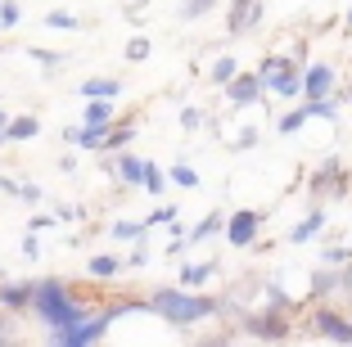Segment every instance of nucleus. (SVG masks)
I'll return each mask as SVG.
<instances>
[{
	"label": "nucleus",
	"instance_id": "nucleus-12",
	"mask_svg": "<svg viewBox=\"0 0 352 347\" xmlns=\"http://www.w3.org/2000/svg\"><path fill=\"white\" fill-rule=\"evenodd\" d=\"M321 225H325V212H321V208H311V212L289 230V244H307V239H316V235H321Z\"/></svg>",
	"mask_w": 352,
	"mask_h": 347
},
{
	"label": "nucleus",
	"instance_id": "nucleus-17",
	"mask_svg": "<svg viewBox=\"0 0 352 347\" xmlns=\"http://www.w3.org/2000/svg\"><path fill=\"white\" fill-rule=\"evenodd\" d=\"M122 257H113V253H100V257H95V262H91V276L95 280H113L118 276V271H122Z\"/></svg>",
	"mask_w": 352,
	"mask_h": 347
},
{
	"label": "nucleus",
	"instance_id": "nucleus-18",
	"mask_svg": "<svg viewBox=\"0 0 352 347\" xmlns=\"http://www.w3.org/2000/svg\"><path fill=\"white\" fill-rule=\"evenodd\" d=\"M221 225H226V216H221V212H208L204 221H199L195 230H190V244H199V239H208V235H217Z\"/></svg>",
	"mask_w": 352,
	"mask_h": 347
},
{
	"label": "nucleus",
	"instance_id": "nucleus-34",
	"mask_svg": "<svg viewBox=\"0 0 352 347\" xmlns=\"http://www.w3.org/2000/svg\"><path fill=\"white\" fill-rule=\"evenodd\" d=\"M195 347H230V334H212V338H199Z\"/></svg>",
	"mask_w": 352,
	"mask_h": 347
},
{
	"label": "nucleus",
	"instance_id": "nucleus-11",
	"mask_svg": "<svg viewBox=\"0 0 352 347\" xmlns=\"http://www.w3.org/2000/svg\"><path fill=\"white\" fill-rule=\"evenodd\" d=\"M258 19H262V0H235L230 19H226V32L230 36H244L249 27H258Z\"/></svg>",
	"mask_w": 352,
	"mask_h": 347
},
{
	"label": "nucleus",
	"instance_id": "nucleus-2",
	"mask_svg": "<svg viewBox=\"0 0 352 347\" xmlns=\"http://www.w3.org/2000/svg\"><path fill=\"white\" fill-rule=\"evenodd\" d=\"M36 311H41V320H45V329H73V325H82V320H91V311H86L77 298H68V289L59 284V280H41L36 284Z\"/></svg>",
	"mask_w": 352,
	"mask_h": 347
},
{
	"label": "nucleus",
	"instance_id": "nucleus-35",
	"mask_svg": "<svg viewBox=\"0 0 352 347\" xmlns=\"http://www.w3.org/2000/svg\"><path fill=\"white\" fill-rule=\"evenodd\" d=\"M19 199H28V203H36V199H41V190H36V185H19Z\"/></svg>",
	"mask_w": 352,
	"mask_h": 347
},
{
	"label": "nucleus",
	"instance_id": "nucleus-33",
	"mask_svg": "<svg viewBox=\"0 0 352 347\" xmlns=\"http://www.w3.org/2000/svg\"><path fill=\"white\" fill-rule=\"evenodd\" d=\"M0 23H5V27L19 23V5H14V0H10V5H0Z\"/></svg>",
	"mask_w": 352,
	"mask_h": 347
},
{
	"label": "nucleus",
	"instance_id": "nucleus-9",
	"mask_svg": "<svg viewBox=\"0 0 352 347\" xmlns=\"http://www.w3.org/2000/svg\"><path fill=\"white\" fill-rule=\"evenodd\" d=\"M334 82H339V77H334L330 63H311V68L302 72V95H307V100H330Z\"/></svg>",
	"mask_w": 352,
	"mask_h": 347
},
{
	"label": "nucleus",
	"instance_id": "nucleus-5",
	"mask_svg": "<svg viewBox=\"0 0 352 347\" xmlns=\"http://www.w3.org/2000/svg\"><path fill=\"white\" fill-rule=\"evenodd\" d=\"M244 329L253 338H267V343H280V338H289V316L276 311V306H262L253 316H244Z\"/></svg>",
	"mask_w": 352,
	"mask_h": 347
},
{
	"label": "nucleus",
	"instance_id": "nucleus-15",
	"mask_svg": "<svg viewBox=\"0 0 352 347\" xmlns=\"http://www.w3.org/2000/svg\"><path fill=\"white\" fill-rule=\"evenodd\" d=\"M82 95H86V100H113V95H122V82L95 77V82H82Z\"/></svg>",
	"mask_w": 352,
	"mask_h": 347
},
{
	"label": "nucleus",
	"instance_id": "nucleus-24",
	"mask_svg": "<svg viewBox=\"0 0 352 347\" xmlns=\"http://www.w3.org/2000/svg\"><path fill=\"white\" fill-rule=\"evenodd\" d=\"M212 5H217V0H186V5H181V19H204Z\"/></svg>",
	"mask_w": 352,
	"mask_h": 347
},
{
	"label": "nucleus",
	"instance_id": "nucleus-20",
	"mask_svg": "<svg viewBox=\"0 0 352 347\" xmlns=\"http://www.w3.org/2000/svg\"><path fill=\"white\" fill-rule=\"evenodd\" d=\"M36 131H41V122H36V117H14L10 131H5V140H32Z\"/></svg>",
	"mask_w": 352,
	"mask_h": 347
},
{
	"label": "nucleus",
	"instance_id": "nucleus-40",
	"mask_svg": "<svg viewBox=\"0 0 352 347\" xmlns=\"http://www.w3.org/2000/svg\"><path fill=\"white\" fill-rule=\"evenodd\" d=\"M0 144H5V131H0Z\"/></svg>",
	"mask_w": 352,
	"mask_h": 347
},
{
	"label": "nucleus",
	"instance_id": "nucleus-21",
	"mask_svg": "<svg viewBox=\"0 0 352 347\" xmlns=\"http://www.w3.org/2000/svg\"><path fill=\"white\" fill-rule=\"evenodd\" d=\"M235 77H239V63L230 59V54H226V59H217V63H212V82H217V86H230Z\"/></svg>",
	"mask_w": 352,
	"mask_h": 347
},
{
	"label": "nucleus",
	"instance_id": "nucleus-32",
	"mask_svg": "<svg viewBox=\"0 0 352 347\" xmlns=\"http://www.w3.org/2000/svg\"><path fill=\"white\" fill-rule=\"evenodd\" d=\"M167 221H176V208H158V212L149 216L145 225H167Z\"/></svg>",
	"mask_w": 352,
	"mask_h": 347
},
{
	"label": "nucleus",
	"instance_id": "nucleus-23",
	"mask_svg": "<svg viewBox=\"0 0 352 347\" xmlns=\"http://www.w3.org/2000/svg\"><path fill=\"white\" fill-rule=\"evenodd\" d=\"M172 181L181 185V190H195V185H199V176H195V167H186V163H176V167H172Z\"/></svg>",
	"mask_w": 352,
	"mask_h": 347
},
{
	"label": "nucleus",
	"instance_id": "nucleus-1",
	"mask_svg": "<svg viewBox=\"0 0 352 347\" xmlns=\"http://www.w3.org/2000/svg\"><path fill=\"white\" fill-rule=\"evenodd\" d=\"M149 311H158L167 325H195V320H204V316L226 311V302L199 298V293H181V289H158V293H149Z\"/></svg>",
	"mask_w": 352,
	"mask_h": 347
},
{
	"label": "nucleus",
	"instance_id": "nucleus-10",
	"mask_svg": "<svg viewBox=\"0 0 352 347\" xmlns=\"http://www.w3.org/2000/svg\"><path fill=\"white\" fill-rule=\"evenodd\" d=\"M262 91H267V86H262L258 72H239L235 82L226 86V95H230V104H235V109H249V104H258Z\"/></svg>",
	"mask_w": 352,
	"mask_h": 347
},
{
	"label": "nucleus",
	"instance_id": "nucleus-16",
	"mask_svg": "<svg viewBox=\"0 0 352 347\" xmlns=\"http://www.w3.org/2000/svg\"><path fill=\"white\" fill-rule=\"evenodd\" d=\"M217 276V262H204V266H181V284L186 289H199L204 280Z\"/></svg>",
	"mask_w": 352,
	"mask_h": 347
},
{
	"label": "nucleus",
	"instance_id": "nucleus-36",
	"mask_svg": "<svg viewBox=\"0 0 352 347\" xmlns=\"http://www.w3.org/2000/svg\"><path fill=\"white\" fill-rule=\"evenodd\" d=\"M45 225H54V221H50V216H32V225H28V230H32V235H41Z\"/></svg>",
	"mask_w": 352,
	"mask_h": 347
},
{
	"label": "nucleus",
	"instance_id": "nucleus-22",
	"mask_svg": "<svg viewBox=\"0 0 352 347\" xmlns=\"http://www.w3.org/2000/svg\"><path fill=\"white\" fill-rule=\"evenodd\" d=\"M302 122H307V109H294V113H285V117L276 122V131H280V135H294Z\"/></svg>",
	"mask_w": 352,
	"mask_h": 347
},
{
	"label": "nucleus",
	"instance_id": "nucleus-31",
	"mask_svg": "<svg viewBox=\"0 0 352 347\" xmlns=\"http://www.w3.org/2000/svg\"><path fill=\"white\" fill-rule=\"evenodd\" d=\"M45 23H50V27H63V32H73V27H77V19H73V14H50Z\"/></svg>",
	"mask_w": 352,
	"mask_h": 347
},
{
	"label": "nucleus",
	"instance_id": "nucleus-27",
	"mask_svg": "<svg viewBox=\"0 0 352 347\" xmlns=\"http://www.w3.org/2000/svg\"><path fill=\"white\" fill-rule=\"evenodd\" d=\"M163 185H167V176L158 172L154 163H145V190H154V194H163Z\"/></svg>",
	"mask_w": 352,
	"mask_h": 347
},
{
	"label": "nucleus",
	"instance_id": "nucleus-6",
	"mask_svg": "<svg viewBox=\"0 0 352 347\" xmlns=\"http://www.w3.org/2000/svg\"><path fill=\"white\" fill-rule=\"evenodd\" d=\"M311 334H321V338H330V343L352 347V320L339 316L334 306H316V311H311Z\"/></svg>",
	"mask_w": 352,
	"mask_h": 347
},
{
	"label": "nucleus",
	"instance_id": "nucleus-13",
	"mask_svg": "<svg viewBox=\"0 0 352 347\" xmlns=\"http://www.w3.org/2000/svg\"><path fill=\"white\" fill-rule=\"evenodd\" d=\"M82 126H100V131H109V126H113V104H109V100H91L82 109Z\"/></svg>",
	"mask_w": 352,
	"mask_h": 347
},
{
	"label": "nucleus",
	"instance_id": "nucleus-26",
	"mask_svg": "<svg viewBox=\"0 0 352 347\" xmlns=\"http://www.w3.org/2000/svg\"><path fill=\"white\" fill-rule=\"evenodd\" d=\"M126 59H131V63L149 59V36H131V45H126Z\"/></svg>",
	"mask_w": 352,
	"mask_h": 347
},
{
	"label": "nucleus",
	"instance_id": "nucleus-28",
	"mask_svg": "<svg viewBox=\"0 0 352 347\" xmlns=\"http://www.w3.org/2000/svg\"><path fill=\"white\" fill-rule=\"evenodd\" d=\"M131 135H135V126H109V149H122Z\"/></svg>",
	"mask_w": 352,
	"mask_h": 347
},
{
	"label": "nucleus",
	"instance_id": "nucleus-8",
	"mask_svg": "<svg viewBox=\"0 0 352 347\" xmlns=\"http://www.w3.org/2000/svg\"><path fill=\"white\" fill-rule=\"evenodd\" d=\"M258 230H262V212H249V208H239L235 216H226V239L235 248H249L253 239H258Z\"/></svg>",
	"mask_w": 352,
	"mask_h": 347
},
{
	"label": "nucleus",
	"instance_id": "nucleus-4",
	"mask_svg": "<svg viewBox=\"0 0 352 347\" xmlns=\"http://www.w3.org/2000/svg\"><path fill=\"white\" fill-rule=\"evenodd\" d=\"M258 77H262V86H267L271 95H285V100L302 91V72H298V63L285 59V54H267V59H262V68H258Z\"/></svg>",
	"mask_w": 352,
	"mask_h": 347
},
{
	"label": "nucleus",
	"instance_id": "nucleus-14",
	"mask_svg": "<svg viewBox=\"0 0 352 347\" xmlns=\"http://www.w3.org/2000/svg\"><path fill=\"white\" fill-rule=\"evenodd\" d=\"M32 298H36V284H0V306H5V311H19Z\"/></svg>",
	"mask_w": 352,
	"mask_h": 347
},
{
	"label": "nucleus",
	"instance_id": "nucleus-3",
	"mask_svg": "<svg viewBox=\"0 0 352 347\" xmlns=\"http://www.w3.org/2000/svg\"><path fill=\"white\" fill-rule=\"evenodd\" d=\"M126 311H149V302H118V306H109V311H100V316L82 320V325H73V329H54L50 347H95L104 338V329L113 325L118 316H126Z\"/></svg>",
	"mask_w": 352,
	"mask_h": 347
},
{
	"label": "nucleus",
	"instance_id": "nucleus-25",
	"mask_svg": "<svg viewBox=\"0 0 352 347\" xmlns=\"http://www.w3.org/2000/svg\"><path fill=\"white\" fill-rule=\"evenodd\" d=\"M113 235L118 239H140V235H145V221H118Z\"/></svg>",
	"mask_w": 352,
	"mask_h": 347
},
{
	"label": "nucleus",
	"instance_id": "nucleus-37",
	"mask_svg": "<svg viewBox=\"0 0 352 347\" xmlns=\"http://www.w3.org/2000/svg\"><path fill=\"white\" fill-rule=\"evenodd\" d=\"M343 289H348V293H352V262L343 266Z\"/></svg>",
	"mask_w": 352,
	"mask_h": 347
},
{
	"label": "nucleus",
	"instance_id": "nucleus-19",
	"mask_svg": "<svg viewBox=\"0 0 352 347\" xmlns=\"http://www.w3.org/2000/svg\"><path fill=\"white\" fill-rule=\"evenodd\" d=\"M118 176L126 185H145V163L140 158H118Z\"/></svg>",
	"mask_w": 352,
	"mask_h": 347
},
{
	"label": "nucleus",
	"instance_id": "nucleus-39",
	"mask_svg": "<svg viewBox=\"0 0 352 347\" xmlns=\"http://www.w3.org/2000/svg\"><path fill=\"white\" fill-rule=\"evenodd\" d=\"M348 27H352V5H348Z\"/></svg>",
	"mask_w": 352,
	"mask_h": 347
},
{
	"label": "nucleus",
	"instance_id": "nucleus-38",
	"mask_svg": "<svg viewBox=\"0 0 352 347\" xmlns=\"http://www.w3.org/2000/svg\"><path fill=\"white\" fill-rule=\"evenodd\" d=\"M0 131H10V117H5V113H0Z\"/></svg>",
	"mask_w": 352,
	"mask_h": 347
},
{
	"label": "nucleus",
	"instance_id": "nucleus-30",
	"mask_svg": "<svg viewBox=\"0 0 352 347\" xmlns=\"http://www.w3.org/2000/svg\"><path fill=\"white\" fill-rule=\"evenodd\" d=\"M181 126H186V131H199V126H204V113L199 109H181Z\"/></svg>",
	"mask_w": 352,
	"mask_h": 347
},
{
	"label": "nucleus",
	"instance_id": "nucleus-7",
	"mask_svg": "<svg viewBox=\"0 0 352 347\" xmlns=\"http://www.w3.org/2000/svg\"><path fill=\"white\" fill-rule=\"evenodd\" d=\"M311 194H348V167L339 158H325L316 172H311Z\"/></svg>",
	"mask_w": 352,
	"mask_h": 347
},
{
	"label": "nucleus",
	"instance_id": "nucleus-29",
	"mask_svg": "<svg viewBox=\"0 0 352 347\" xmlns=\"http://www.w3.org/2000/svg\"><path fill=\"white\" fill-rule=\"evenodd\" d=\"M321 262H325V266H348V262H352V253H348V248H325Z\"/></svg>",
	"mask_w": 352,
	"mask_h": 347
}]
</instances>
